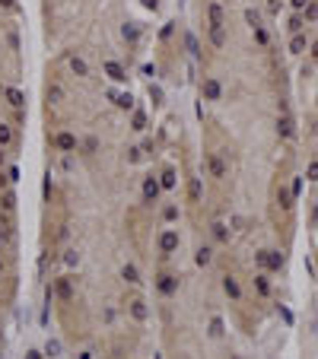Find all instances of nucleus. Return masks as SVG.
<instances>
[{
    "mask_svg": "<svg viewBox=\"0 0 318 359\" xmlns=\"http://www.w3.org/2000/svg\"><path fill=\"white\" fill-rule=\"evenodd\" d=\"M255 261L261 264L267 273H277V270H284V251H258Z\"/></svg>",
    "mask_w": 318,
    "mask_h": 359,
    "instance_id": "f257e3e1",
    "label": "nucleus"
},
{
    "mask_svg": "<svg viewBox=\"0 0 318 359\" xmlns=\"http://www.w3.org/2000/svg\"><path fill=\"white\" fill-rule=\"evenodd\" d=\"M179 245H182L179 232H175V229H162V235H159V251H162V255H175Z\"/></svg>",
    "mask_w": 318,
    "mask_h": 359,
    "instance_id": "f03ea898",
    "label": "nucleus"
},
{
    "mask_svg": "<svg viewBox=\"0 0 318 359\" xmlns=\"http://www.w3.org/2000/svg\"><path fill=\"white\" fill-rule=\"evenodd\" d=\"M207 169H210L214 178H220V182H223V178H229V165L223 162L220 153H210V156H207Z\"/></svg>",
    "mask_w": 318,
    "mask_h": 359,
    "instance_id": "7ed1b4c3",
    "label": "nucleus"
},
{
    "mask_svg": "<svg viewBox=\"0 0 318 359\" xmlns=\"http://www.w3.org/2000/svg\"><path fill=\"white\" fill-rule=\"evenodd\" d=\"M156 290L162 296H175V293H179V277H172V273H159V277H156Z\"/></svg>",
    "mask_w": 318,
    "mask_h": 359,
    "instance_id": "20e7f679",
    "label": "nucleus"
},
{
    "mask_svg": "<svg viewBox=\"0 0 318 359\" xmlns=\"http://www.w3.org/2000/svg\"><path fill=\"white\" fill-rule=\"evenodd\" d=\"M201 92H204V99H207V102H220V99H223V86H220V80H214V77H207V80H204Z\"/></svg>",
    "mask_w": 318,
    "mask_h": 359,
    "instance_id": "39448f33",
    "label": "nucleus"
},
{
    "mask_svg": "<svg viewBox=\"0 0 318 359\" xmlns=\"http://www.w3.org/2000/svg\"><path fill=\"white\" fill-rule=\"evenodd\" d=\"M277 134L284 137V140H293V137H296V121H293V118H290L287 112L277 118Z\"/></svg>",
    "mask_w": 318,
    "mask_h": 359,
    "instance_id": "423d86ee",
    "label": "nucleus"
},
{
    "mask_svg": "<svg viewBox=\"0 0 318 359\" xmlns=\"http://www.w3.org/2000/svg\"><path fill=\"white\" fill-rule=\"evenodd\" d=\"M159 191H162V185H159V178H144V200L147 203H156L159 200Z\"/></svg>",
    "mask_w": 318,
    "mask_h": 359,
    "instance_id": "0eeeda50",
    "label": "nucleus"
},
{
    "mask_svg": "<svg viewBox=\"0 0 318 359\" xmlns=\"http://www.w3.org/2000/svg\"><path fill=\"white\" fill-rule=\"evenodd\" d=\"M54 147L61 150V153H74L77 150V137L70 134V130H61V134L54 137Z\"/></svg>",
    "mask_w": 318,
    "mask_h": 359,
    "instance_id": "6e6552de",
    "label": "nucleus"
},
{
    "mask_svg": "<svg viewBox=\"0 0 318 359\" xmlns=\"http://www.w3.org/2000/svg\"><path fill=\"white\" fill-rule=\"evenodd\" d=\"M54 293L64 299V302H70L74 299V277H61V280H54Z\"/></svg>",
    "mask_w": 318,
    "mask_h": 359,
    "instance_id": "1a4fd4ad",
    "label": "nucleus"
},
{
    "mask_svg": "<svg viewBox=\"0 0 318 359\" xmlns=\"http://www.w3.org/2000/svg\"><path fill=\"white\" fill-rule=\"evenodd\" d=\"M105 74H109L112 83H127V70L118 64V61H105Z\"/></svg>",
    "mask_w": 318,
    "mask_h": 359,
    "instance_id": "9d476101",
    "label": "nucleus"
},
{
    "mask_svg": "<svg viewBox=\"0 0 318 359\" xmlns=\"http://www.w3.org/2000/svg\"><path fill=\"white\" fill-rule=\"evenodd\" d=\"M207 19H210V26H226V19H223V7L217 4V0H210V4H207Z\"/></svg>",
    "mask_w": 318,
    "mask_h": 359,
    "instance_id": "9b49d317",
    "label": "nucleus"
},
{
    "mask_svg": "<svg viewBox=\"0 0 318 359\" xmlns=\"http://www.w3.org/2000/svg\"><path fill=\"white\" fill-rule=\"evenodd\" d=\"M223 290H226V296L232 299V302H239V299H242V286H239L235 277H223Z\"/></svg>",
    "mask_w": 318,
    "mask_h": 359,
    "instance_id": "f8f14e48",
    "label": "nucleus"
},
{
    "mask_svg": "<svg viewBox=\"0 0 318 359\" xmlns=\"http://www.w3.org/2000/svg\"><path fill=\"white\" fill-rule=\"evenodd\" d=\"M210 45L214 48H226V26H210Z\"/></svg>",
    "mask_w": 318,
    "mask_h": 359,
    "instance_id": "ddd939ff",
    "label": "nucleus"
},
{
    "mask_svg": "<svg viewBox=\"0 0 318 359\" xmlns=\"http://www.w3.org/2000/svg\"><path fill=\"white\" fill-rule=\"evenodd\" d=\"M4 95H7V102H10V105H13V109H16V112L22 109V105H26V95H22V92H19L16 86H7V89H4Z\"/></svg>",
    "mask_w": 318,
    "mask_h": 359,
    "instance_id": "4468645a",
    "label": "nucleus"
},
{
    "mask_svg": "<svg viewBox=\"0 0 318 359\" xmlns=\"http://www.w3.org/2000/svg\"><path fill=\"white\" fill-rule=\"evenodd\" d=\"M277 203H280L284 210H293V207H296V197H293L290 188H277Z\"/></svg>",
    "mask_w": 318,
    "mask_h": 359,
    "instance_id": "2eb2a0df",
    "label": "nucleus"
},
{
    "mask_svg": "<svg viewBox=\"0 0 318 359\" xmlns=\"http://www.w3.org/2000/svg\"><path fill=\"white\" fill-rule=\"evenodd\" d=\"M305 48H309V39H305V32H299V35H293V39H290V54H302Z\"/></svg>",
    "mask_w": 318,
    "mask_h": 359,
    "instance_id": "dca6fc26",
    "label": "nucleus"
},
{
    "mask_svg": "<svg viewBox=\"0 0 318 359\" xmlns=\"http://www.w3.org/2000/svg\"><path fill=\"white\" fill-rule=\"evenodd\" d=\"M175 182H179V172H175L172 165H169V169H162V175H159V185L166 188V191H172V188H175Z\"/></svg>",
    "mask_w": 318,
    "mask_h": 359,
    "instance_id": "f3484780",
    "label": "nucleus"
},
{
    "mask_svg": "<svg viewBox=\"0 0 318 359\" xmlns=\"http://www.w3.org/2000/svg\"><path fill=\"white\" fill-rule=\"evenodd\" d=\"M70 70H74L77 77H89V67H86V61L80 54H70Z\"/></svg>",
    "mask_w": 318,
    "mask_h": 359,
    "instance_id": "a211bd4d",
    "label": "nucleus"
},
{
    "mask_svg": "<svg viewBox=\"0 0 318 359\" xmlns=\"http://www.w3.org/2000/svg\"><path fill=\"white\" fill-rule=\"evenodd\" d=\"M109 99H115V105H118V109H134V95L131 92H121V95H115V92H109Z\"/></svg>",
    "mask_w": 318,
    "mask_h": 359,
    "instance_id": "6ab92c4d",
    "label": "nucleus"
},
{
    "mask_svg": "<svg viewBox=\"0 0 318 359\" xmlns=\"http://www.w3.org/2000/svg\"><path fill=\"white\" fill-rule=\"evenodd\" d=\"M305 26H309V22H305V16H302V13H293V16H290V22H287V29H290L293 35H299Z\"/></svg>",
    "mask_w": 318,
    "mask_h": 359,
    "instance_id": "aec40b11",
    "label": "nucleus"
},
{
    "mask_svg": "<svg viewBox=\"0 0 318 359\" xmlns=\"http://www.w3.org/2000/svg\"><path fill=\"white\" fill-rule=\"evenodd\" d=\"M255 290H258V296H270V277H267V270L255 277Z\"/></svg>",
    "mask_w": 318,
    "mask_h": 359,
    "instance_id": "412c9836",
    "label": "nucleus"
},
{
    "mask_svg": "<svg viewBox=\"0 0 318 359\" xmlns=\"http://www.w3.org/2000/svg\"><path fill=\"white\" fill-rule=\"evenodd\" d=\"M131 315H134L137 321H147V318H150V312H147V302H144V299H134V302H131Z\"/></svg>",
    "mask_w": 318,
    "mask_h": 359,
    "instance_id": "4be33fe9",
    "label": "nucleus"
},
{
    "mask_svg": "<svg viewBox=\"0 0 318 359\" xmlns=\"http://www.w3.org/2000/svg\"><path fill=\"white\" fill-rule=\"evenodd\" d=\"M188 197H191L194 203L204 197V185H201V178H191V182H188Z\"/></svg>",
    "mask_w": 318,
    "mask_h": 359,
    "instance_id": "5701e85b",
    "label": "nucleus"
},
{
    "mask_svg": "<svg viewBox=\"0 0 318 359\" xmlns=\"http://www.w3.org/2000/svg\"><path fill=\"white\" fill-rule=\"evenodd\" d=\"M121 280H124V283H131V286H137V283H140L137 267H134V264H124V267H121Z\"/></svg>",
    "mask_w": 318,
    "mask_h": 359,
    "instance_id": "b1692460",
    "label": "nucleus"
},
{
    "mask_svg": "<svg viewBox=\"0 0 318 359\" xmlns=\"http://www.w3.org/2000/svg\"><path fill=\"white\" fill-rule=\"evenodd\" d=\"M210 229H214V238H217V242H223V245L229 242V226H226V223H214Z\"/></svg>",
    "mask_w": 318,
    "mask_h": 359,
    "instance_id": "393cba45",
    "label": "nucleus"
},
{
    "mask_svg": "<svg viewBox=\"0 0 318 359\" xmlns=\"http://www.w3.org/2000/svg\"><path fill=\"white\" fill-rule=\"evenodd\" d=\"M194 261H197V267H207L210 261H214V251H210L207 245H201V248H197V255H194Z\"/></svg>",
    "mask_w": 318,
    "mask_h": 359,
    "instance_id": "a878e982",
    "label": "nucleus"
},
{
    "mask_svg": "<svg viewBox=\"0 0 318 359\" xmlns=\"http://www.w3.org/2000/svg\"><path fill=\"white\" fill-rule=\"evenodd\" d=\"M0 207H4L7 213L16 210V194H13V191H4V194H0Z\"/></svg>",
    "mask_w": 318,
    "mask_h": 359,
    "instance_id": "bb28decb",
    "label": "nucleus"
},
{
    "mask_svg": "<svg viewBox=\"0 0 318 359\" xmlns=\"http://www.w3.org/2000/svg\"><path fill=\"white\" fill-rule=\"evenodd\" d=\"M252 35H255V42L261 45V48H267V45H270V35H267V29H264V26H255V29H252Z\"/></svg>",
    "mask_w": 318,
    "mask_h": 359,
    "instance_id": "cd10ccee",
    "label": "nucleus"
},
{
    "mask_svg": "<svg viewBox=\"0 0 318 359\" xmlns=\"http://www.w3.org/2000/svg\"><path fill=\"white\" fill-rule=\"evenodd\" d=\"M10 143H13V127H10V124H0V147H10Z\"/></svg>",
    "mask_w": 318,
    "mask_h": 359,
    "instance_id": "c85d7f7f",
    "label": "nucleus"
},
{
    "mask_svg": "<svg viewBox=\"0 0 318 359\" xmlns=\"http://www.w3.org/2000/svg\"><path fill=\"white\" fill-rule=\"evenodd\" d=\"M121 35H124V42H131V45H134V42L140 39V29L134 26V22H127V26L121 29Z\"/></svg>",
    "mask_w": 318,
    "mask_h": 359,
    "instance_id": "c756f323",
    "label": "nucleus"
},
{
    "mask_svg": "<svg viewBox=\"0 0 318 359\" xmlns=\"http://www.w3.org/2000/svg\"><path fill=\"white\" fill-rule=\"evenodd\" d=\"M185 45H188V51H191L194 57H201V45H197V39H194V32H185Z\"/></svg>",
    "mask_w": 318,
    "mask_h": 359,
    "instance_id": "7c9ffc66",
    "label": "nucleus"
},
{
    "mask_svg": "<svg viewBox=\"0 0 318 359\" xmlns=\"http://www.w3.org/2000/svg\"><path fill=\"white\" fill-rule=\"evenodd\" d=\"M96 150H99V137H92V134H89V137L83 140V153H86V156H92Z\"/></svg>",
    "mask_w": 318,
    "mask_h": 359,
    "instance_id": "2f4dec72",
    "label": "nucleus"
},
{
    "mask_svg": "<svg viewBox=\"0 0 318 359\" xmlns=\"http://www.w3.org/2000/svg\"><path fill=\"white\" fill-rule=\"evenodd\" d=\"M302 16H305V22H318V0H312V4L305 7Z\"/></svg>",
    "mask_w": 318,
    "mask_h": 359,
    "instance_id": "473e14b6",
    "label": "nucleus"
},
{
    "mask_svg": "<svg viewBox=\"0 0 318 359\" xmlns=\"http://www.w3.org/2000/svg\"><path fill=\"white\" fill-rule=\"evenodd\" d=\"M131 124H134V130H147V115L144 112H134V121Z\"/></svg>",
    "mask_w": 318,
    "mask_h": 359,
    "instance_id": "72a5a7b5",
    "label": "nucleus"
},
{
    "mask_svg": "<svg viewBox=\"0 0 318 359\" xmlns=\"http://www.w3.org/2000/svg\"><path fill=\"white\" fill-rule=\"evenodd\" d=\"M245 19H249V26L255 29V26H261V13L258 10H245Z\"/></svg>",
    "mask_w": 318,
    "mask_h": 359,
    "instance_id": "f704fd0d",
    "label": "nucleus"
},
{
    "mask_svg": "<svg viewBox=\"0 0 318 359\" xmlns=\"http://www.w3.org/2000/svg\"><path fill=\"white\" fill-rule=\"evenodd\" d=\"M210 337H223V318L210 321Z\"/></svg>",
    "mask_w": 318,
    "mask_h": 359,
    "instance_id": "c9c22d12",
    "label": "nucleus"
},
{
    "mask_svg": "<svg viewBox=\"0 0 318 359\" xmlns=\"http://www.w3.org/2000/svg\"><path fill=\"white\" fill-rule=\"evenodd\" d=\"M45 353H48L51 359H54V356H61V340H48V346H45Z\"/></svg>",
    "mask_w": 318,
    "mask_h": 359,
    "instance_id": "e433bc0d",
    "label": "nucleus"
},
{
    "mask_svg": "<svg viewBox=\"0 0 318 359\" xmlns=\"http://www.w3.org/2000/svg\"><path fill=\"white\" fill-rule=\"evenodd\" d=\"M305 178H309V182H318V159L309 162V169H305Z\"/></svg>",
    "mask_w": 318,
    "mask_h": 359,
    "instance_id": "4c0bfd02",
    "label": "nucleus"
},
{
    "mask_svg": "<svg viewBox=\"0 0 318 359\" xmlns=\"http://www.w3.org/2000/svg\"><path fill=\"white\" fill-rule=\"evenodd\" d=\"M64 264L67 267H77L80 264V255H77V251H64Z\"/></svg>",
    "mask_w": 318,
    "mask_h": 359,
    "instance_id": "58836bf2",
    "label": "nucleus"
},
{
    "mask_svg": "<svg viewBox=\"0 0 318 359\" xmlns=\"http://www.w3.org/2000/svg\"><path fill=\"white\" fill-rule=\"evenodd\" d=\"M312 0H290V7H293V13H305V7H309Z\"/></svg>",
    "mask_w": 318,
    "mask_h": 359,
    "instance_id": "ea45409f",
    "label": "nucleus"
},
{
    "mask_svg": "<svg viewBox=\"0 0 318 359\" xmlns=\"http://www.w3.org/2000/svg\"><path fill=\"white\" fill-rule=\"evenodd\" d=\"M162 217H166V223H175V220H179V207H166V210H162Z\"/></svg>",
    "mask_w": 318,
    "mask_h": 359,
    "instance_id": "a19ab883",
    "label": "nucleus"
},
{
    "mask_svg": "<svg viewBox=\"0 0 318 359\" xmlns=\"http://www.w3.org/2000/svg\"><path fill=\"white\" fill-rule=\"evenodd\" d=\"M57 99H61V86H51L48 89V102H57Z\"/></svg>",
    "mask_w": 318,
    "mask_h": 359,
    "instance_id": "79ce46f5",
    "label": "nucleus"
},
{
    "mask_svg": "<svg viewBox=\"0 0 318 359\" xmlns=\"http://www.w3.org/2000/svg\"><path fill=\"white\" fill-rule=\"evenodd\" d=\"M280 7H284V0H267V10H270V13H277Z\"/></svg>",
    "mask_w": 318,
    "mask_h": 359,
    "instance_id": "37998d69",
    "label": "nucleus"
},
{
    "mask_svg": "<svg viewBox=\"0 0 318 359\" xmlns=\"http://www.w3.org/2000/svg\"><path fill=\"white\" fill-rule=\"evenodd\" d=\"M290 191H293V197H299V191H302V178H296V182H293V188H290Z\"/></svg>",
    "mask_w": 318,
    "mask_h": 359,
    "instance_id": "c03bdc74",
    "label": "nucleus"
},
{
    "mask_svg": "<svg viewBox=\"0 0 318 359\" xmlns=\"http://www.w3.org/2000/svg\"><path fill=\"white\" fill-rule=\"evenodd\" d=\"M309 54H312V61H318V39L309 45Z\"/></svg>",
    "mask_w": 318,
    "mask_h": 359,
    "instance_id": "a18cd8bd",
    "label": "nucleus"
},
{
    "mask_svg": "<svg viewBox=\"0 0 318 359\" xmlns=\"http://www.w3.org/2000/svg\"><path fill=\"white\" fill-rule=\"evenodd\" d=\"M0 7H4V10H13V7H16V0H0Z\"/></svg>",
    "mask_w": 318,
    "mask_h": 359,
    "instance_id": "49530a36",
    "label": "nucleus"
},
{
    "mask_svg": "<svg viewBox=\"0 0 318 359\" xmlns=\"http://www.w3.org/2000/svg\"><path fill=\"white\" fill-rule=\"evenodd\" d=\"M144 7L147 10H156V0H144Z\"/></svg>",
    "mask_w": 318,
    "mask_h": 359,
    "instance_id": "de8ad7c7",
    "label": "nucleus"
},
{
    "mask_svg": "<svg viewBox=\"0 0 318 359\" xmlns=\"http://www.w3.org/2000/svg\"><path fill=\"white\" fill-rule=\"evenodd\" d=\"M26 359H42V353H35V350H32V353H26Z\"/></svg>",
    "mask_w": 318,
    "mask_h": 359,
    "instance_id": "09e8293b",
    "label": "nucleus"
},
{
    "mask_svg": "<svg viewBox=\"0 0 318 359\" xmlns=\"http://www.w3.org/2000/svg\"><path fill=\"white\" fill-rule=\"evenodd\" d=\"M4 159H7V156H4V147H0V165H4Z\"/></svg>",
    "mask_w": 318,
    "mask_h": 359,
    "instance_id": "8fccbe9b",
    "label": "nucleus"
},
{
    "mask_svg": "<svg viewBox=\"0 0 318 359\" xmlns=\"http://www.w3.org/2000/svg\"><path fill=\"white\" fill-rule=\"evenodd\" d=\"M4 242H7V238H4V235H0V251H4Z\"/></svg>",
    "mask_w": 318,
    "mask_h": 359,
    "instance_id": "3c124183",
    "label": "nucleus"
},
{
    "mask_svg": "<svg viewBox=\"0 0 318 359\" xmlns=\"http://www.w3.org/2000/svg\"><path fill=\"white\" fill-rule=\"evenodd\" d=\"M80 359H92V353H83V356H80Z\"/></svg>",
    "mask_w": 318,
    "mask_h": 359,
    "instance_id": "603ef678",
    "label": "nucleus"
},
{
    "mask_svg": "<svg viewBox=\"0 0 318 359\" xmlns=\"http://www.w3.org/2000/svg\"><path fill=\"white\" fill-rule=\"evenodd\" d=\"M315 223H318V207H315Z\"/></svg>",
    "mask_w": 318,
    "mask_h": 359,
    "instance_id": "864d4df0",
    "label": "nucleus"
},
{
    "mask_svg": "<svg viewBox=\"0 0 318 359\" xmlns=\"http://www.w3.org/2000/svg\"><path fill=\"white\" fill-rule=\"evenodd\" d=\"M0 273H4V261H0Z\"/></svg>",
    "mask_w": 318,
    "mask_h": 359,
    "instance_id": "5fc2aeb1",
    "label": "nucleus"
}]
</instances>
